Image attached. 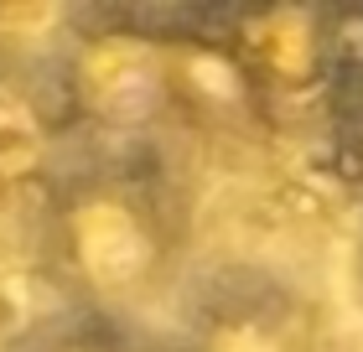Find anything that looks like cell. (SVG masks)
Wrapping results in <instances>:
<instances>
[{
	"instance_id": "30bf717a",
	"label": "cell",
	"mask_w": 363,
	"mask_h": 352,
	"mask_svg": "<svg viewBox=\"0 0 363 352\" xmlns=\"http://www.w3.org/2000/svg\"><path fill=\"white\" fill-rule=\"evenodd\" d=\"M358 275H363V270H358Z\"/></svg>"
},
{
	"instance_id": "5b68a950",
	"label": "cell",
	"mask_w": 363,
	"mask_h": 352,
	"mask_svg": "<svg viewBox=\"0 0 363 352\" xmlns=\"http://www.w3.org/2000/svg\"><path fill=\"white\" fill-rule=\"evenodd\" d=\"M167 68H172V125L208 135H244L270 120L255 78L244 73L223 26H167Z\"/></svg>"
},
{
	"instance_id": "277c9868",
	"label": "cell",
	"mask_w": 363,
	"mask_h": 352,
	"mask_svg": "<svg viewBox=\"0 0 363 352\" xmlns=\"http://www.w3.org/2000/svg\"><path fill=\"white\" fill-rule=\"evenodd\" d=\"M223 37L255 78L270 114L311 104L333 89L348 42L337 37V16L311 6H259L223 16Z\"/></svg>"
},
{
	"instance_id": "3957f363",
	"label": "cell",
	"mask_w": 363,
	"mask_h": 352,
	"mask_svg": "<svg viewBox=\"0 0 363 352\" xmlns=\"http://www.w3.org/2000/svg\"><path fill=\"white\" fill-rule=\"evenodd\" d=\"M172 352H322L317 306L280 275L234 270L182 311Z\"/></svg>"
},
{
	"instance_id": "9c48e42d",
	"label": "cell",
	"mask_w": 363,
	"mask_h": 352,
	"mask_svg": "<svg viewBox=\"0 0 363 352\" xmlns=\"http://www.w3.org/2000/svg\"><path fill=\"white\" fill-rule=\"evenodd\" d=\"M348 176L358 181V192H363V125L353 130V140H348Z\"/></svg>"
},
{
	"instance_id": "6da1fadb",
	"label": "cell",
	"mask_w": 363,
	"mask_h": 352,
	"mask_svg": "<svg viewBox=\"0 0 363 352\" xmlns=\"http://www.w3.org/2000/svg\"><path fill=\"white\" fill-rule=\"evenodd\" d=\"M42 239L73 311L140 327L182 275L187 217L161 176L125 156H104L47 181Z\"/></svg>"
},
{
	"instance_id": "ba28073f",
	"label": "cell",
	"mask_w": 363,
	"mask_h": 352,
	"mask_svg": "<svg viewBox=\"0 0 363 352\" xmlns=\"http://www.w3.org/2000/svg\"><path fill=\"white\" fill-rule=\"evenodd\" d=\"M26 347V327L16 322V311H11V300L0 295V352H21Z\"/></svg>"
},
{
	"instance_id": "7a4b0ae2",
	"label": "cell",
	"mask_w": 363,
	"mask_h": 352,
	"mask_svg": "<svg viewBox=\"0 0 363 352\" xmlns=\"http://www.w3.org/2000/svg\"><path fill=\"white\" fill-rule=\"evenodd\" d=\"M68 135L125 150L172 125V68L167 26H140L125 16L78 21L52 73Z\"/></svg>"
},
{
	"instance_id": "8992f818",
	"label": "cell",
	"mask_w": 363,
	"mask_h": 352,
	"mask_svg": "<svg viewBox=\"0 0 363 352\" xmlns=\"http://www.w3.org/2000/svg\"><path fill=\"white\" fill-rule=\"evenodd\" d=\"M62 140H68V120H62L57 89L31 83L26 68L0 62V187L47 176Z\"/></svg>"
},
{
	"instance_id": "52a82bcc",
	"label": "cell",
	"mask_w": 363,
	"mask_h": 352,
	"mask_svg": "<svg viewBox=\"0 0 363 352\" xmlns=\"http://www.w3.org/2000/svg\"><path fill=\"white\" fill-rule=\"evenodd\" d=\"M21 352H172V347L135 322H104V316L68 311L57 322L26 327Z\"/></svg>"
}]
</instances>
